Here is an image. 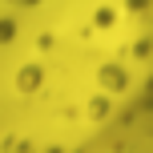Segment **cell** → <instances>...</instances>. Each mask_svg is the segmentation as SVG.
Instances as JSON below:
<instances>
[{"label":"cell","instance_id":"obj_1","mask_svg":"<svg viewBox=\"0 0 153 153\" xmlns=\"http://www.w3.org/2000/svg\"><path fill=\"white\" fill-rule=\"evenodd\" d=\"M8 4H45V0H8Z\"/></svg>","mask_w":153,"mask_h":153}]
</instances>
